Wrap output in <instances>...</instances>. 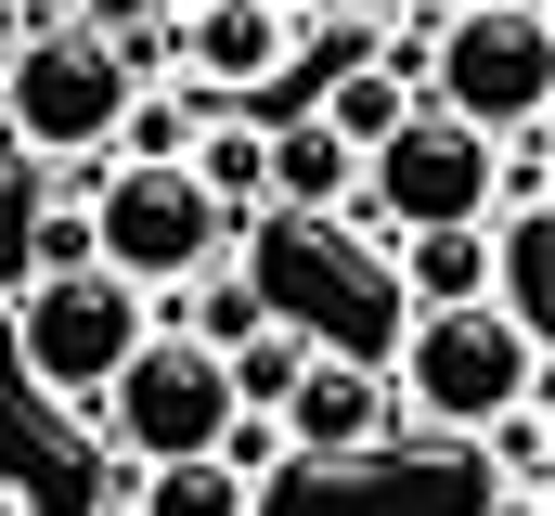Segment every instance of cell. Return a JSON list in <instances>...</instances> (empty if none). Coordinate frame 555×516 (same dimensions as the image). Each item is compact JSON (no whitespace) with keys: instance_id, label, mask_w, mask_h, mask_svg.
Returning a JSON list of instances; mask_svg holds the SVG:
<instances>
[{"instance_id":"6da1fadb","label":"cell","mask_w":555,"mask_h":516,"mask_svg":"<svg viewBox=\"0 0 555 516\" xmlns=\"http://www.w3.org/2000/svg\"><path fill=\"white\" fill-rule=\"evenodd\" d=\"M130 117V65L104 52V26H52V13H26V39L0 52V142L39 168H104V142Z\"/></svg>"},{"instance_id":"7a4b0ae2","label":"cell","mask_w":555,"mask_h":516,"mask_svg":"<svg viewBox=\"0 0 555 516\" xmlns=\"http://www.w3.org/2000/svg\"><path fill=\"white\" fill-rule=\"evenodd\" d=\"M426 78H439V117L478 129V142L543 129V91H555L543 0H465V13H439V26H426Z\"/></svg>"},{"instance_id":"3957f363","label":"cell","mask_w":555,"mask_h":516,"mask_svg":"<svg viewBox=\"0 0 555 516\" xmlns=\"http://www.w3.org/2000/svg\"><path fill=\"white\" fill-rule=\"evenodd\" d=\"M233 220L194 194V168H104L91 181V271H117L130 297H181L194 271H220Z\"/></svg>"},{"instance_id":"277c9868","label":"cell","mask_w":555,"mask_h":516,"mask_svg":"<svg viewBox=\"0 0 555 516\" xmlns=\"http://www.w3.org/2000/svg\"><path fill=\"white\" fill-rule=\"evenodd\" d=\"M155 336V310H142L117 271H65V284H13V362L39 400H104V387L130 375V349Z\"/></svg>"},{"instance_id":"5b68a950","label":"cell","mask_w":555,"mask_h":516,"mask_svg":"<svg viewBox=\"0 0 555 516\" xmlns=\"http://www.w3.org/2000/svg\"><path fill=\"white\" fill-rule=\"evenodd\" d=\"M401 387H414L426 426H504V413L543 400V349H530L517 323H491V310H414ZM401 387H388V400H401Z\"/></svg>"},{"instance_id":"8992f818","label":"cell","mask_w":555,"mask_h":516,"mask_svg":"<svg viewBox=\"0 0 555 516\" xmlns=\"http://www.w3.org/2000/svg\"><path fill=\"white\" fill-rule=\"evenodd\" d=\"M104 426L130 439L142 465H220V426H233V387L207 349H181V336H142L130 375L104 387Z\"/></svg>"},{"instance_id":"52a82bcc","label":"cell","mask_w":555,"mask_h":516,"mask_svg":"<svg viewBox=\"0 0 555 516\" xmlns=\"http://www.w3.org/2000/svg\"><path fill=\"white\" fill-rule=\"evenodd\" d=\"M272 426H284V452H297V465H349V452H375V439H388V375H375V362H323V349H310Z\"/></svg>"},{"instance_id":"ba28073f","label":"cell","mask_w":555,"mask_h":516,"mask_svg":"<svg viewBox=\"0 0 555 516\" xmlns=\"http://www.w3.org/2000/svg\"><path fill=\"white\" fill-rule=\"evenodd\" d=\"M259 194L297 207V220H349V207H362V155L323 117H272L259 129Z\"/></svg>"},{"instance_id":"9c48e42d","label":"cell","mask_w":555,"mask_h":516,"mask_svg":"<svg viewBox=\"0 0 555 516\" xmlns=\"http://www.w3.org/2000/svg\"><path fill=\"white\" fill-rule=\"evenodd\" d=\"M388 271H401L414 310H491V220L478 233H414V246H388Z\"/></svg>"},{"instance_id":"30bf717a","label":"cell","mask_w":555,"mask_h":516,"mask_svg":"<svg viewBox=\"0 0 555 516\" xmlns=\"http://www.w3.org/2000/svg\"><path fill=\"white\" fill-rule=\"evenodd\" d=\"M297 362H310V336H297V323H259V336H246V349L220 362L233 413H259V426H272V413H284V387H297Z\"/></svg>"},{"instance_id":"8fae6325","label":"cell","mask_w":555,"mask_h":516,"mask_svg":"<svg viewBox=\"0 0 555 516\" xmlns=\"http://www.w3.org/2000/svg\"><path fill=\"white\" fill-rule=\"evenodd\" d=\"M130 516H246V478H220V465H142Z\"/></svg>"},{"instance_id":"7c38bea8","label":"cell","mask_w":555,"mask_h":516,"mask_svg":"<svg viewBox=\"0 0 555 516\" xmlns=\"http://www.w3.org/2000/svg\"><path fill=\"white\" fill-rule=\"evenodd\" d=\"M39 207H52V181L0 142V284H26V233H39Z\"/></svg>"},{"instance_id":"4fadbf2b","label":"cell","mask_w":555,"mask_h":516,"mask_svg":"<svg viewBox=\"0 0 555 516\" xmlns=\"http://www.w3.org/2000/svg\"><path fill=\"white\" fill-rule=\"evenodd\" d=\"M65 271H91V207H39V233H26V284H65Z\"/></svg>"},{"instance_id":"5bb4252c","label":"cell","mask_w":555,"mask_h":516,"mask_svg":"<svg viewBox=\"0 0 555 516\" xmlns=\"http://www.w3.org/2000/svg\"><path fill=\"white\" fill-rule=\"evenodd\" d=\"M478 439H491V465L517 478V504H543V400H530V413H504V426H478Z\"/></svg>"},{"instance_id":"9a60e30c","label":"cell","mask_w":555,"mask_h":516,"mask_svg":"<svg viewBox=\"0 0 555 516\" xmlns=\"http://www.w3.org/2000/svg\"><path fill=\"white\" fill-rule=\"evenodd\" d=\"M117 516H130V504H117Z\"/></svg>"}]
</instances>
